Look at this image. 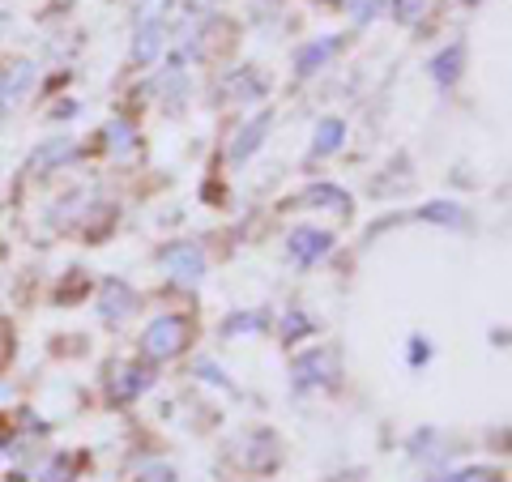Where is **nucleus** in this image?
Masks as SVG:
<instances>
[{
	"instance_id": "423d86ee",
	"label": "nucleus",
	"mask_w": 512,
	"mask_h": 482,
	"mask_svg": "<svg viewBox=\"0 0 512 482\" xmlns=\"http://www.w3.org/2000/svg\"><path fill=\"white\" fill-rule=\"evenodd\" d=\"M461 64H466V47L453 43V47H444V52L427 64L431 77H436V86H453L457 77H461Z\"/></svg>"
},
{
	"instance_id": "5701e85b",
	"label": "nucleus",
	"mask_w": 512,
	"mask_h": 482,
	"mask_svg": "<svg viewBox=\"0 0 512 482\" xmlns=\"http://www.w3.org/2000/svg\"><path fill=\"white\" fill-rule=\"evenodd\" d=\"M303 329H312V325H308V320H303L299 312H295V316H286V337H295V333H303Z\"/></svg>"
},
{
	"instance_id": "dca6fc26",
	"label": "nucleus",
	"mask_w": 512,
	"mask_h": 482,
	"mask_svg": "<svg viewBox=\"0 0 512 482\" xmlns=\"http://www.w3.org/2000/svg\"><path fill=\"white\" fill-rule=\"evenodd\" d=\"M423 218H431V222H448V227H461V222H466V214H461V205H448V201L427 205Z\"/></svg>"
},
{
	"instance_id": "6ab92c4d",
	"label": "nucleus",
	"mask_w": 512,
	"mask_h": 482,
	"mask_svg": "<svg viewBox=\"0 0 512 482\" xmlns=\"http://www.w3.org/2000/svg\"><path fill=\"white\" fill-rule=\"evenodd\" d=\"M436 482H500L495 470H457V474H440Z\"/></svg>"
},
{
	"instance_id": "6e6552de",
	"label": "nucleus",
	"mask_w": 512,
	"mask_h": 482,
	"mask_svg": "<svg viewBox=\"0 0 512 482\" xmlns=\"http://www.w3.org/2000/svg\"><path fill=\"white\" fill-rule=\"evenodd\" d=\"M342 47V39H316V43H308L303 52L295 56V69H299V77H312L316 69H325V60L333 56Z\"/></svg>"
},
{
	"instance_id": "39448f33",
	"label": "nucleus",
	"mask_w": 512,
	"mask_h": 482,
	"mask_svg": "<svg viewBox=\"0 0 512 482\" xmlns=\"http://www.w3.org/2000/svg\"><path fill=\"white\" fill-rule=\"evenodd\" d=\"M150 384H154L150 367H120L116 380H111V397H116V401H133L137 393H146Z\"/></svg>"
},
{
	"instance_id": "b1692460",
	"label": "nucleus",
	"mask_w": 512,
	"mask_h": 482,
	"mask_svg": "<svg viewBox=\"0 0 512 482\" xmlns=\"http://www.w3.org/2000/svg\"><path fill=\"white\" fill-rule=\"evenodd\" d=\"M372 13H376V0H359V5H355V18H359V22H367Z\"/></svg>"
},
{
	"instance_id": "4468645a",
	"label": "nucleus",
	"mask_w": 512,
	"mask_h": 482,
	"mask_svg": "<svg viewBox=\"0 0 512 482\" xmlns=\"http://www.w3.org/2000/svg\"><path fill=\"white\" fill-rule=\"evenodd\" d=\"M107 146H111V154H133L137 150V133H133V124L128 120H111L107 124Z\"/></svg>"
},
{
	"instance_id": "1a4fd4ad",
	"label": "nucleus",
	"mask_w": 512,
	"mask_h": 482,
	"mask_svg": "<svg viewBox=\"0 0 512 482\" xmlns=\"http://www.w3.org/2000/svg\"><path fill=\"white\" fill-rule=\"evenodd\" d=\"M342 137H346V124H342L338 116L320 120V124H316V141H312V154H316V158H329V154H338V150H342Z\"/></svg>"
},
{
	"instance_id": "9d476101",
	"label": "nucleus",
	"mask_w": 512,
	"mask_h": 482,
	"mask_svg": "<svg viewBox=\"0 0 512 482\" xmlns=\"http://www.w3.org/2000/svg\"><path fill=\"white\" fill-rule=\"evenodd\" d=\"M30 82H35V69L22 60V64H9L5 73H0V103H13L18 94L30 90Z\"/></svg>"
},
{
	"instance_id": "20e7f679",
	"label": "nucleus",
	"mask_w": 512,
	"mask_h": 482,
	"mask_svg": "<svg viewBox=\"0 0 512 482\" xmlns=\"http://www.w3.org/2000/svg\"><path fill=\"white\" fill-rule=\"evenodd\" d=\"M137 308V295H133V286H124V282H107L103 286V299H99V316L107 320V325H116V320H128Z\"/></svg>"
},
{
	"instance_id": "9b49d317",
	"label": "nucleus",
	"mask_w": 512,
	"mask_h": 482,
	"mask_svg": "<svg viewBox=\"0 0 512 482\" xmlns=\"http://www.w3.org/2000/svg\"><path fill=\"white\" fill-rule=\"evenodd\" d=\"M265 128H269V111H261V116H256L252 124L239 128V141L231 146V158H235V163H244V158H248L256 146H261V141H265Z\"/></svg>"
},
{
	"instance_id": "f257e3e1",
	"label": "nucleus",
	"mask_w": 512,
	"mask_h": 482,
	"mask_svg": "<svg viewBox=\"0 0 512 482\" xmlns=\"http://www.w3.org/2000/svg\"><path fill=\"white\" fill-rule=\"evenodd\" d=\"M184 346H188V320L184 316H158L154 325H146V333H141V350H146L154 363L175 359Z\"/></svg>"
},
{
	"instance_id": "bb28decb",
	"label": "nucleus",
	"mask_w": 512,
	"mask_h": 482,
	"mask_svg": "<svg viewBox=\"0 0 512 482\" xmlns=\"http://www.w3.org/2000/svg\"><path fill=\"white\" fill-rule=\"evenodd\" d=\"M470 5H478V0H470Z\"/></svg>"
},
{
	"instance_id": "aec40b11",
	"label": "nucleus",
	"mask_w": 512,
	"mask_h": 482,
	"mask_svg": "<svg viewBox=\"0 0 512 482\" xmlns=\"http://www.w3.org/2000/svg\"><path fill=\"white\" fill-rule=\"evenodd\" d=\"M73 154H77L73 141H56V146H47V150L39 154V163H52V167H60L64 158H73Z\"/></svg>"
},
{
	"instance_id": "4be33fe9",
	"label": "nucleus",
	"mask_w": 512,
	"mask_h": 482,
	"mask_svg": "<svg viewBox=\"0 0 512 482\" xmlns=\"http://www.w3.org/2000/svg\"><path fill=\"white\" fill-rule=\"evenodd\" d=\"M423 359H431V346L423 342V337H410V363H414V367H419Z\"/></svg>"
},
{
	"instance_id": "7ed1b4c3",
	"label": "nucleus",
	"mask_w": 512,
	"mask_h": 482,
	"mask_svg": "<svg viewBox=\"0 0 512 482\" xmlns=\"http://www.w3.org/2000/svg\"><path fill=\"white\" fill-rule=\"evenodd\" d=\"M329 248H333V235L316 231V227H299V231H291V239H286V252H291L295 265H316Z\"/></svg>"
},
{
	"instance_id": "f3484780",
	"label": "nucleus",
	"mask_w": 512,
	"mask_h": 482,
	"mask_svg": "<svg viewBox=\"0 0 512 482\" xmlns=\"http://www.w3.org/2000/svg\"><path fill=\"white\" fill-rule=\"evenodd\" d=\"M389 9H393V18H397V22H406V26H410V22H419L423 13H427V0H393Z\"/></svg>"
},
{
	"instance_id": "2eb2a0df",
	"label": "nucleus",
	"mask_w": 512,
	"mask_h": 482,
	"mask_svg": "<svg viewBox=\"0 0 512 482\" xmlns=\"http://www.w3.org/2000/svg\"><path fill=\"white\" fill-rule=\"evenodd\" d=\"M261 329H265L261 312H239V316H231L227 325H222V333H227V337H235V333H261Z\"/></svg>"
},
{
	"instance_id": "a211bd4d",
	"label": "nucleus",
	"mask_w": 512,
	"mask_h": 482,
	"mask_svg": "<svg viewBox=\"0 0 512 482\" xmlns=\"http://www.w3.org/2000/svg\"><path fill=\"white\" fill-rule=\"evenodd\" d=\"M261 90H265V82L261 77H252V73H235L227 82V94H248V99H256Z\"/></svg>"
},
{
	"instance_id": "f03ea898",
	"label": "nucleus",
	"mask_w": 512,
	"mask_h": 482,
	"mask_svg": "<svg viewBox=\"0 0 512 482\" xmlns=\"http://www.w3.org/2000/svg\"><path fill=\"white\" fill-rule=\"evenodd\" d=\"M158 261H163V269H167L180 286H197L201 273H205V252H201L197 244H188V239H184V244L163 248V256H158Z\"/></svg>"
},
{
	"instance_id": "393cba45",
	"label": "nucleus",
	"mask_w": 512,
	"mask_h": 482,
	"mask_svg": "<svg viewBox=\"0 0 512 482\" xmlns=\"http://www.w3.org/2000/svg\"><path fill=\"white\" fill-rule=\"evenodd\" d=\"M13 444V436H9V423L5 419H0V453H5V448Z\"/></svg>"
},
{
	"instance_id": "f8f14e48",
	"label": "nucleus",
	"mask_w": 512,
	"mask_h": 482,
	"mask_svg": "<svg viewBox=\"0 0 512 482\" xmlns=\"http://www.w3.org/2000/svg\"><path fill=\"white\" fill-rule=\"evenodd\" d=\"M320 372H329V355H325V350H312V355L295 359V384H299V389H312V384L325 380Z\"/></svg>"
},
{
	"instance_id": "ddd939ff",
	"label": "nucleus",
	"mask_w": 512,
	"mask_h": 482,
	"mask_svg": "<svg viewBox=\"0 0 512 482\" xmlns=\"http://www.w3.org/2000/svg\"><path fill=\"white\" fill-rule=\"evenodd\" d=\"M303 205H312V210H325V205H333V210H350V197L342 188H325V184H316V188H308L303 192Z\"/></svg>"
},
{
	"instance_id": "412c9836",
	"label": "nucleus",
	"mask_w": 512,
	"mask_h": 482,
	"mask_svg": "<svg viewBox=\"0 0 512 482\" xmlns=\"http://www.w3.org/2000/svg\"><path fill=\"white\" fill-rule=\"evenodd\" d=\"M137 482H175V470H171V465H146Z\"/></svg>"
},
{
	"instance_id": "a878e982",
	"label": "nucleus",
	"mask_w": 512,
	"mask_h": 482,
	"mask_svg": "<svg viewBox=\"0 0 512 482\" xmlns=\"http://www.w3.org/2000/svg\"><path fill=\"white\" fill-rule=\"evenodd\" d=\"M5 337H9V325H5V320H0V359H5V355H9V346H5Z\"/></svg>"
},
{
	"instance_id": "0eeeda50",
	"label": "nucleus",
	"mask_w": 512,
	"mask_h": 482,
	"mask_svg": "<svg viewBox=\"0 0 512 482\" xmlns=\"http://www.w3.org/2000/svg\"><path fill=\"white\" fill-rule=\"evenodd\" d=\"M158 52H163V22L146 18V22H141V30H137L133 60H137V64H150V60H158Z\"/></svg>"
}]
</instances>
